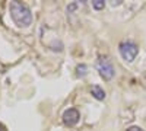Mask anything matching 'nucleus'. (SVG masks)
<instances>
[{"label": "nucleus", "mask_w": 146, "mask_h": 131, "mask_svg": "<svg viewBox=\"0 0 146 131\" xmlns=\"http://www.w3.org/2000/svg\"><path fill=\"white\" fill-rule=\"evenodd\" d=\"M91 93H92V96L96 98L98 101H102V99L105 98V92H104L100 86H94V88L91 89Z\"/></svg>", "instance_id": "nucleus-5"}, {"label": "nucleus", "mask_w": 146, "mask_h": 131, "mask_svg": "<svg viewBox=\"0 0 146 131\" xmlns=\"http://www.w3.org/2000/svg\"><path fill=\"white\" fill-rule=\"evenodd\" d=\"M126 131H143L140 127H136V125H133V127H129Z\"/></svg>", "instance_id": "nucleus-8"}, {"label": "nucleus", "mask_w": 146, "mask_h": 131, "mask_svg": "<svg viewBox=\"0 0 146 131\" xmlns=\"http://www.w3.org/2000/svg\"><path fill=\"white\" fill-rule=\"evenodd\" d=\"M10 9V16L13 19V22L16 23L18 26L23 28V26H28L31 25L32 22V13L27 5H23L21 2H10L9 5Z\"/></svg>", "instance_id": "nucleus-1"}, {"label": "nucleus", "mask_w": 146, "mask_h": 131, "mask_svg": "<svg viewBox=\"0 0 146 131\" xmlns=\"http://www.w3.org/2000/svg\"><path fill=\"white\" fill-rule=\"evenodd\" d=\"M137 53H139V48H137V45L135 42L124 41V42L120 44V54H121V57H123L126 61L131 63L136 58Z\"/></svg>", "instance_id": "nucleus-2"}, {"label": "nucleus", "mask_w": 146, "mask_h": 131, "mask_svg": "<svg viewBox=\"0 0 146 131\" xmlns=\"http://www.w3.org/2000/svg\"><path fill=\"white\" fill-rule=\"evenodd\" d=\"M0 131H7V130H6V127H5L2 122H0Z\"/></svg>", "instance_id": "nucleus-9"}, {"label": "nucleus", "mask_w": 146, "mask_h": 131, "mask_svg": "<svg viewBox=\"0 0 146 131\" xmlns=\"http://www.w3.org/2000/svg\"><path fill=\"white\" fill-rule=\"evenodd\" d=\"M92 6H94V9H96V10H101V9L105 6V2H104V0H94Z\"/></svg>", "instance_id": "nucleus-7"}, {"label": "nucleus", "mask_w": 146, "mask_h": 131, "mask_svg": "<svg viewBox=\"0 0 146 131\" xmlns=\"http://www.w3.org/2000/svg\"><path fill=\"white\" fill-rule=\"evenodd\" d=\"M96 67H98L100 74H101L102 79H105V80L113 79V76H114V67L111 66V63H110L107 58H100Z\"/></svg>", "instance_id": "nucleus-3"}, {"label": "nucleus", "mask_w": 146, "mask_h": 131, "mask_svg": "<svg viewBox=\"0 0 146 131\" xmlns=\"http://www.w3.org/2000/svg\"><path fill=\"white\" fill-rule=\"evenodd\" d=\"M79 118H80L79 111L75 109V108H70V109L64 111V114H63V122L67 127H73L79 122Z\"/></svg>", "instance_id": "nucleus-4"}, {"label": "nucleus", "mask_w": 146, "mask_h": 131, "mask_svg": "<svg viewBox=\"0 0 146 131\" xmlns=\"http://www.w3.org/2000/svg\"><path fill=\"white\" fill-rule=\"evenodd\" d=\"M86 70H88V67L86 66H85V64H79L78 67H76V71H78V76L80 77V76H85V74H86Z\"/></svg>", "instance_id": "nucleus-6"}]
</instances>
